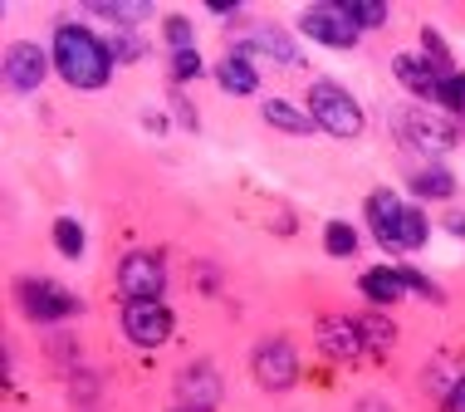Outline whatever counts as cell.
<instances>
[{"instance_id":"obj_1","label":"cell","mask_w":465,"mask_h":412,"mask_svg":"<svg viewBox=\"0 0 465 412\" xmlns=\"http://www.w3.org/2000/svg\"><path fill=\"white\" fill-rule=\"evenodd\" d=\"M54 69L64 74L74 89H104L113 74V49L84 25H59L54 30Z\"/></svg>"},{"instance_id":"obj_2","label":"cell","mask_w":465,"mask_h":412,"mask_svg":"<svg viewBox=\"0 0 465 412\" xmlns=\"http://www.w3.org/2000/svg\"><path fill=\"white\" fill-rule=\"evenodd\" d=\"M368 221L377 231V241L392 246V251H417L426 241V216L417 206H401L392 192H372L368 196Z\"/></svg>"},{"instance_id":"obj_3","label":"cell","mask_w":465,"mask_h":412,"mask_svg":"<svg viewBox=\"0 0 465 412\" xmlns=\"http://www.w3.org/2000/svg\"><path fill=\"white\" fill-rule=\"evenodd\" d=\"M397 137L407 147H417V153H450L460 143V123L450 114L426 108V104H411L397 114Z\"/></svg>"},{"instance_id":"obj_4","label":"cell","mask_w":465,"mask_h":412,"mask_svg":"<svg viewBox=\"0 0 465 412\" xmlns=\"http://www.w3.org/2000/svg\"><path fill=\"white\" fill-rule=\"evenodd\" d=\"M309 118L319 123L323 133H333V137H358L362 133L358 98L348 94V89H338V84H329V79H319L309 89Z\"/></svg>"},{"instance_id":"obj_5","label":"cell","mask_w":465,"mask_h":412,"mask_svg":"<svg viewBox=\"0 0 465 412\" xmlns=\"http://www.w3.org/2000/svg\"><path fill=\"white\" fill-rule=\"evenodd\" d=\"M299 30L309 35V40H319V45H329V49H353L358 45V25L348 20V10H343V0H329V5H309L304 15H299Z\"/></svg>"},{"instance_id":"obj_6","label":"cell","mask_w":465,"mask_h":412,"mask_svg":"<svg viewBox=\"0 0 465 412\" xmlns=\"http://www.w3.org/2000/svg\"><path fill=\"white\" fill-rule=\"evenodd\" d=\"M250 368H255V383H260V388L284 393V388H294V378H299V354H294V344L270 339V344H260V348H255Z\"/></svg>"},{"instance_id":"obj_7","label":"cell","mask_w":465,"mask_h":412,"mask_svg":"<svg viewBox=\"0 0 465 412\" xmlns=\"http://www.w3.org/2000/svg\"><path fill=\"white\" fill-rule=\"evenodd\" d=\"M118 290L128 305H143V299H162V290H167V270H162L157 256H128L118 266Z\"/></svg>"},{"instance_id":"obj_8","label":"cell","mask_w":465,"mask_h":412,"mask_svg":"<svg viewBox=\"0 0 465 412\" xmlns=\"http://www.w3.org/2000/svg\"><path fill=\"white\" fill-rule=\"evenodd\" d=\"M123 334L137 344V348H157L172 339V315L162 299H143V305H128L123 309Z\"/></svg>"},{"instance_id":"obj_9","label":"cell","mask_w":465,"mask_h":412,"mask_svg":"<svg viewBox=\"0 0 465 412\" xmlns=\"http://www.w3.org/2000/svg\"><path fill=\"white\" fill-rule=\"evenodd\" d=\"M20 305H25V315H30V319L54 324V319H69L74 309H79V299L64 295L59 285H49V280H25L20 285Z\"/></svg>"},{"instance_id":"obj_10","label":"cell","mask_w":465,"mask_h":412,"mask_svg":"<svg viewBox=\"0 0 465 412\" xmlns=\"http://www.w3.org/2000/svg\"><path fill=\"white\" fill-rule=\"evenodd\" d=\"M221 373L211 368V364H192V368H182V378H177V397H182V407L186 412H211L221 403Z\"/></svg>"},{"instance_id":"obj_11","label":"cell","mask_w":465,"mask_h":412,"mask_svg":"<svg viewBox=\"0 0 465 412\" xmlns=\"http://www.w3.org/2000/svg\"><path fill=\"white\" fill-rule=\"evenodd\" d=\"M45 69H49V55H45L40 45H10L5 49V79H10V89H20V94L40 89Z\"/></svg>"},{"instance_id":"obj_12","label":"cell","mask_w":465,"mask_h":412,"mask_svg":"<svg viewBox=\"0 0 465 412\" xmlns=\"http://www.w3.org/2000/svg\"><path fill=\"white\" fill-rule=\"evenodd\" d=\"M319 348L329 358H358V354H368V344H362V329H358V319H343V315H323L319 319Z\"/></svg>"},{"instance_id":"obj_13","label":"cell","mask_w":465,"mask_h":412,"mask_svg":"<svg viewBox=\"0 0 465 412\" xmlns=\"http://www.w3.org/2000/svg\"><path fill=\"white\" fill-rule=\"evenodd\" d=\"M392 74L401 79V89L417 94L421 104H436V98H441V79H450V74L431 69V65H426V59H417V55H397V59H392Z\"/></svg>"},{"instance_id":"obj_14","label":"cell","mask_w":465,"mask_h":412,"mask_svg":"<svg viewBox=\"0 0 465 412\" xmlns=\"http://www.w3.org/2000/svg\"><path fill=\"white\" fill-rule=\"evenodd\" d=\"M89 15L108 20V25H123V30H133V25L153 20V0H89Z\"/></svg>"},{"instance_id":"obj_15","label":"cell","mask_w":465,"mask_h":412,"mask_svg":"<svg viewBox=\"0 0 465 412\" xmlns=\"http://www.w3.org/2000/svg\"><path fill=\"white\" fill-rule=\"evenodd\" d=\"M216 79H221V89L225 94H255L260 89V74H255V65L235 49V55H225L221 65H216Z\"/></svg>"},{"instance_id":"obj_16","label":"cell","mask_w":465,"mask_h":412,"mask_svg":"<svg viewBox=\"0 0 465 412\" xmlns=\"http://www.w3.org/2000/svg\"><path fill=\"white\" fill-rule=\"evenodd\" d=\"M245 49H265V55H274L280 65H304V49L289 40L280 25H265V30L255 35V40H245V45H241V55H245Z\"/></svg>"},{"instance_id":"obj_17","label":"cell","mask_w":465,"mask_h":412,"mask_svg":"<svg viewBox=\"0 0 465 412\" xmlns=\"http://www.w3.org/2000/svg\"><path fill=\"white\" fill-rule=\"evenodd\" d=\"M260 118H265L270 128H280V133H294V137H304V133L319 128V123L304 118L294 104H284V98H265V104H260Z\"/></svg>"},{"instance_id":"obj_18","label":"cell","mask_w":465,"mask_h":412,"mask_svg":"<svg viewBox=\"0 0 465 412\" xmlns=\"http://www.w3.org/2000/svg\"><path fill=\"white\" fill-rule=\"evenodd\" d=\"M362 295L368 299H377V305H392V299H401L407 295V280H401V270H368L362 275Z\"/></svg>"},{"instance_id":"obj_19","label":"cell","mask_w":465,"mask_h":412,"mask_svg":"<svg viewBox=\"0 0 465 412\" xmlns=\"http://www.w3.org/2000/svg\"><path fill=\"white\" fill-rule=\"evenodd\" d=\"M358 329H362V344H368V354H387V348L397 344L392 319H382V315H362V319H358Z\"/></svg>"},{"instance_id":"obj_20","label":"cell","mask_w":465,"mask_h":412,"mask_svg":"<svg viewBox=\"0 0 465 412\" xmlns=\"http://www.w3.org/2000/svg\"><path fill=\"white\" fill-rule=\"evenodd\" d=\"M426 383H431V393H436V397H450V393H456L460 383H465V373H460L456 358H436L431 373H426Z\"/></svg>"},{"instance_id":"obj_21","label":"cell","mask_w":465,"mask_h":412,"mask_svg":"<svg viewBox=\"0 0 465 412\" xmlns=\"http://www.w3.org/2000/svg\"><path fill=\"white\" fill-rule=\"evenodd\" d=\"M348 20L358 25V30H377V25H387V5H377V0H343Z\"/></svg>"},{"instance_id":"obj_22","label":"cell","mask_w":465,"mask_h":412,"mask_svg":"<svg viewBox=\"0 0 465 412\" xmlns=\"http://www.w3.org/2000/svg\"><path fill=\"white\" fill-rule=\"evenodd\" d=\"M411 186H417L421 196H450V192H456V182H450L446 167H421L417 177H411Z\"/></svg>"},{"instance_id":"obj_23","label":"cell","mask_w":465,"mask_h":412,"mask_svg":"<svg viewBox=\"0 0 465 412\" xmlns=\"http://www.w3.org/2000/svg\"><path fill=\"white\" fill-rule=\"evenodd\" d=\"M323 246H329V256H353L358 236H353V226H343V221H329V226H323Z\"/></svg>"},{"instance_id":"obj_24","label":"cell","mask_w":465,"mask_h":412,"mask_svg":"<svg viewBox=\"0 0 465 412\" xmlns=\"http://www.w3.org/2000/svg\"><path fill=\"white\" fill-rule=\"evenodd\" d=\"M54 246H59V251H64L69 260H79L84 256V231H79V221H54Z\"/></svg>"},{"instance_id":"obj_25","label":"cell","mask_w":465,"mask_h":412,"mask_svg":"<svg viewBox=\"0 0 465 412\" xmlns=\"http://www.w3.org/2000/svg\"><path fill=\"white\" fill-rule=\"evenodd\" d=\"M108 49H113V59H128V65H133V59H143V55H147V40H143L137 30H123Z\"/></svg>"},{"instance_id":"obj_26","label":"cell","mask_w":465,"mask_h":412,"mask_svg":"<svg viewBox=\"0 0 465 412\" xmlns=\"http://www.w3.org/2000/svg\"><path fill=\"white\" fill-rule=\"evenodd\" d=\"M196 74H201V55L196 49H177V55H172V79L186 84V79H196Z\"/></svg>"},{"instance_id":"obj_27","label":"cell","mask_w":465,"mask_h":412,"mask_svg":"<svg viewBox=\"0 0 465 412\" xmlns=\"http://www.w3.org/2000/svg\"><path fill=\"white\" fill-rule=\"evenodd\" d=\"M167 45H172V55L192 49V25H186V15H167Z\"/></svg>"},{"instance_id":"obj_28","label":"cell","mask_w":465,"mask_h":412,"mask_svg":"<svg viewBox=\"0 0 465 412\" xmlns=\"http://www.w3.org/2000/svg\"><path fill=\"white\" fill-rule=\"evenodd\" d=\"M446 407H450V412H465V383H460V388L446 397Z\"/></svg>"},{"instance_id":"obj_29","label":"cell","mask_w":465,"mask_h":412,"mask_svg":"<svg viewBox=\"0 0 465 412\" xmlns=\"http://www.w3.org/2000/svg\"><path fill=\"white\" fill-rule=\"evenodd\" d=\"M446 226H450V231H456V236H465V216H450V221H446Z\"/></svg>"},{"instance_id":"obj_30","label":"cell","mask_w":465,"mask_h":412,"mask_svg":"<svg viewBox=\"0 0 465 412\" xmlns=\"http://www.w3.org/2000/svg\"><path fill=\"white\" fill-rule=\"evenodd\" d=\"M362 412H387V407H377V403H362Z\"/></svg>"},{"instance_id":"obj_31","label":"cell","mask_w":465,"mask_h":412,"mask_svg":"<svg viewBox=\"0 0 465 412\" xmlns=\"http://www.w3.org/2000/svg\"><path fill=\"white\" fill-rule=\"evenodd\" d=\"M177 412H186V407H177Z\"/></svg>"}]
</instances>
